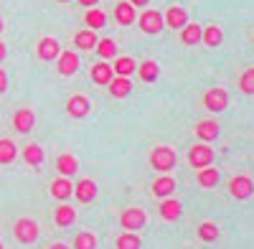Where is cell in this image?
<instances>
[{
	"label": "cell",
	"instance_id": "obj_39",
	"mask_svg": "<svg viewBox=\"0 0 254 249\" xmlns=\"http://www.w3.org/2000/svg\"><path fill=\"white\" fill-rule=\"evenodd\" d=\"M76 3H79V5H84V8H94V5L99 3V0H76Z\"/></svg>",
	"mask_w": 254,
	"mask_h": 249
},
{
	"label": "cell",
	"instance_id": "obj_40",
	"mask_svg": "<svg viewBox=\"0 0 254 249\" xmlns=\"http://www.w3.org/2000/svg\"><path fill=\"white\" fill-rule=\"evenodd\" d=\"M5 54H8V49H5V44H3V41H0V61L5 59Z\"/></svg>",
	"mask_w": 254,
	"mask_h": 249
},
{
	"label": "cell",
	"instance_id": "obj_35",
	"mask_svg": "<svg viewBox=\"0 0 254 249\" xmlns=\"http://www.w3.org/2000/svg\"><path fill=\"white\" fill-rule=\"evenodd\" d=\"M239 89H242L244 94H254V66H249V69L242 71V76H239Z\"/></svg>",
	"mask_w": 254,
	"mask_h": 249
},
{
	"label": "cell",
	"instance_id": "obj_26",
	"mask_svg": "<svg viewBox=\"0 0 254 249\" xmlns=\"http://www.w3.org/2000/svg\"><path fill=\"white\" fill-rule=\"evenodd\" d=\"M201 41H203V46L216 49V46L224 44V31H221L219 26H206L203 33H201Z\"/></svg>",
	"mask_w": 254,
	"mask_h": 249
},
{
	"label": "cell",
	"instance_id": "obj_14",
	"mask_svg": "<svg viewBox=\"0 0 254 249\" xmlns=\"http://www.w3.org/2000/svg\"><path fill=\"white\" fill-rule=\"evenodd\" d=\"M158 214H160L163 221H176V219H181V214H183V206H181V201H176V198H163Z\"/></svg>",
	"mask_w": 254,
	"mask_h": 249
},
{
	"label": "cell",
	"instance_id": "obj_5",
	"mask_svg": "<svg viewBox=\"0 0 254 249\" xmlns=\"http://www.w3.org/2000/svg\"><path fill=\"white\" fill-rule=\"evenodd\" d=\"M229 191L237 201H249L254 196V181L249 176H234L229 181Z\"/></svg>",
	"mask_w": 254,
	"mask_h": 249
},
{
	"label": "cell",
	"instance_id": "obj_16",
	"mask_svg": "<svg viewBox=\"0 0 254 249\" xmlns=\"http://www.w3.org/2000/svg\"><path fill=\"white\" fill-rule=\"evenodd\" d=\"M107 87H110V94L115 99H125V97L132 94V81L127 79V76H112V81H110Z\"/></svg>",
	"mask_w": 254,
	"mask_h": 249
},
{
	"label": "cell",
	"instance_id": "obj_11",
	"mask_svg": "<svg viewBox=\"0 0 254 249\" xmlns=\"http://www.w3.org/2000/svg\"><path fill=\"white\" fill-rule=\"evenodd\" d=\"M165 26L168 28H173V31H181L186 23H188V13H186V8L183 5H171L165 10Z\"/></svg>",
	"mask_w": 254,
	"mask_h": 249
},
{
	"label": "cell",
	"instance_id": "obj_37",
	"mask_svg": "<svg viewBox=\"0 0 254 249\" xmlns=\"http://www.w3.org/2000/svg\"><path fill=\"white\" fill-rule=\"evenodd\" d=\"M8 89V74H5V69L0 66V94H3Z\"/></svg>",
	"mask_w": 254,
	"mask_h": 249
},
{
	"label": "cell",
	"instance_id": "obj_23",
	"mask_svg": "<svg viewBox=\"0 0 254 249\" xmlns=\"http://www.w3.org/2000/svg\"><path fill=\"white\" fill-rule=\"evenodd\" d=\"M51 196H54L56 201H66L69 196H74L71 181H69V178H56V181L51 183Z\"/></svg>",
	"mask_w": 254,
	"mask_h": 249
},
{
	"label": "cell",
	"instance_id": "obj_41",
	"mask_svg": "<svg viewBox=\"0 0 254 249\" xmlns=\"http://www.w3.org/2000/svg\"><path fill=\"white\" fill-rule=\"evenodd\" d=\"M49 249H69V247H66V244H51Z\"/></svg>",
	"mask_w": 254,
	"mask_h": 249
},
{
	"label": "cell",
	"instance_id": "obj_19",
	"mask_svg": "<svg viewBox=\"0 0 254 249\" xmlns=\"http://www.w3.org/2000/svg\"><path fill=\"white\" fill-rule=\"evenodd\" d=\"M196 135H198V140L201 142H214L216 137H219V122H214V120H203V122H198L196 124Z\"/></svg>",
	"mask_w": 254,
	"mask_h": 249
},
{
	"label": "cell",
	"instance_id": "obj_4",
	"mask_svg": "<svg viewBox=\"0 0 254 249\" xmlns=\"http://www.w3.org/2000/svg\"><path fill=\"white\" fill-rule=\"evenodd\" d=\"M137 23H140L142 33L155 36V33L163 31V13H160V10H153V8H145V10L137 15Z\"/></svg>",
	"mask_w": 254,
	"mask_h": 249
},
{
	"label": "cell",
	"instance_id": "obj_12",
	"mask_svg": "<svg viewBox=\"0 0 254 249\" xmlns=\"http://www.w3.org/2000/svg\"><path fill=\"white\" fill-rule=\"evenodd\" d=\"M74 196L81 201V203H92L97 198V183L92 178H81L76 186H74Z\"/></svg>",
	"mask_w": 254,
	"mask_h": 249
},
{
	"label": "cell",
	"instance_id": "obj_2",
	"mask_svg": "<svg viewBox=\"0 0 254 249\" xmlns=\"http://www.w3.org/2000/svg\"><path fill=\"white\" fill-rule=\"evenodd\" d=\"M145 224H147V214L145 209H137V206H130V209H125L122 216H120V226L125 232H140L145 229Z\"/></svg>",
	"mask_w": 254,
	"mask_h": 249
},
{
	"label": "cell",
	"instance_id": "obj_34",
	"mask_svg": "<svg viewBox=\"0 0 254 249\" xmlns=\"http://www.w3.org/2000/svg\"><path fill=\"white\" fill-rule=\"evenodd\" d=\"M18 155V148L13 145V140H0V165L13 163Z\"/></svg>",
	"mask_w": 254,
	"mask_h": 249
},
{
	"label": "cell",
	"instance_id": "obj_32",
	"mask_svg": "<svg viewBox=\"0 0 254 249\" xmlns=\"http://www.w3.org/2000/svg\"><path fill=\"white\" fill-rule=\"evenodd\" d=\"M84 23L89 26V31H97V28H102L104 23H107V15H104V10H99V8H89L87 15H84Z\"/></svg>",
	"mask_w": 254,
	"mask_h": 249
},
{
	"label": "cell",
	"instance_id": "obj_31",
	"mask_svg": "<svg viewBox=\"0 0 254 249\" xmlns=\"http://www.w3.org/2000/svg\"><path fill=\"white\" fill-rule=\"evenodd\" d=\"M97 54H99V59L102 61H107V59H117V44L112 38H102V41H97Z\"/></svg>",
	"mask_w": 254,
	"mask_h": 249
},
{
	"label": "cell",
	"instance_id": "obj_9",
	"mask_svg": "<svg viewBox=\"0 0 254 249\" xmlns=\"http://www.w3.org/2000/svg\"><path fill=\"white\" fill-rule=\"evenodd\" d=\"M38 59L41 61H56L59 59V54H61V44L54 38V36H44L38 41Z\"/></svg>",
	"mask_w": 254,
	"mask_h": 249
},
{
	"label": "cell",
	"instance_id": "obj_36",
	"mask_svg": "<svg viewBox=\"0 0 254 249\" xmlns=\"http://www.w3.org/2000/svg\"><path fill=\"white\" fill-rule=\"evenodd\" d=\"M74 249H97V237L89 232H81L74 239Z\"/></svg>",
	"mask_w": 254,
	"mask_h": 249
},
{
	"label": "cell",
	"instance_id": "obj_28",
	"mask_svg": "<svg viewBox=\"0 0 254 249\" xmlns=\"http://www.w3.org/2000/svg\"><path fill=\"white\" fill-rule=\"evenodd\" d=\"M137 74H140V79H142V81H155V79H158V74H160L158 61H155V59H145L142 64L137 66Z\"/></svg>",
	"mask_w": 254,
	"mask_h": 249
},
{
	"label": "cell",
	"instance_id": "obj_24",
	"mask_svg": "<svg viewBox=\"0 0 254 249\" xmlns=\"http://www.w3.org/2000/svg\"><path fill=\"white\" fill-rule=\"evenodd\" d=\"M112 71H115V76H127L130 79V74L137 71V64H135L132 56H117L115 64H112Z\"/></svg>",
	"mask_w": 254,
	"mask_h": 249
},
{
	"label": "cell",
	"instance_id": "obj_42",
	"mask_svg": "<svg viewBox=\"0 0 254 249\" xmlns=\"http://www.w3.org/2000/svg\"><path fill=\"white\" fill-rule=\"evenodd\" d=\"M0 31H3V18H0Z\"/></svg>",
	"mask_w": 254,
	"mask_h": 249
},
{
	"label": "cell",
	"instance_id": "obj_27",
	"mask_svg": "<svg viewBox=\"0 0 254 249\" xmlns=\"http://www.w3.org/2000/svg\"><path fill=\"white\" fill-rule=\"evenodd\" d=\"M196 181H198V186H203V188H214V186L221 181V173H219V168H201L198 171V176H196Z\"/></svg>",
	"mask_w": 254,
	"mask_h": 249
},
{
	"label": "cell",
	"instance_id": "obj_13",
	"mask_svg": "<svg viewBox=\"0 0 254 249\" xmlns=\"http://www.w3.org/2000/svg\"><path fill=\"white\" fill-rule=\"evenodd\" d=\"M33 124H36V115H33V110H18L15 115H13V127L20 132V135H26V132H31L33 130Z\"/></svg>",
	"mask_w": 254,
	"mask_h": 249
},
{
	"label": "cell",
	"instance_id": "obj_15",
	"mask_svg": "<svg viewBox=\"0 0 254 249\" xmlns=\"http://www.w3.org/2000/svg\"><path fill=\"white\" fill-rule=\"evenodd\" d=\"M112 76H115V71H112V66L107 64V61H97V64L92 66V81L94 84H99V87H107L110 81H112Z\"/></svg>",
	"mask_w": 254,
	"mask_h": 249
},
{
	"label": "cell",
	"instance_id": "obj_7",
	"mask_svg": "<svg viewBox=\"0 0 254 249\" xmlns=\"http://www.w3.org/2000/svg\"><path fill=\"white\" fill-rule=\"evenodd\" d=\"M188 163L193 165V168H208L211 163H214V148H208L206 142H198V145H193L190 148V153H188Z\"/></svg>",
	"mask_w": 254,
	"mask_h": 249
},
{
	"label": "cell",
	"instance_id": "obj_10",
	"mask_svg": "<svg viewBox=\"0 0 254 249\" xmlns=\"http://www.w3.org/2000/svg\"><path fill=\"white\" fill-rule=\"evenodd\" d=\"M56 69L61 76H74L76 69H79V56L76 51H61L59 59H56Z\"/></svg>",
	"mask_w": 254,
	"mask_h": 249
},
{
	"label": "cell",
	"instance_id": "obj_22",
	"mask_svg": "<svg viewBox=\"0 0 254 249\" xmlns=\"http://www.w3.org/2000/svg\"><path fill=\"white\" fill-rule=\"evenodd\" d=\"M97 33L94 31H89V28H84V31H76L74 33V46L76 49H81V51H92L94 46H97Z\"/></svg>",
	"mask_w": 254,
	"mask_h": 249
},
{
	"label": "cell",
	"instance_id": "obj_1",
	"mask_svg": "<svg viewBox=\"0 0 254 249\" xmlns=\"http://www.w3.org/2000/svg\"><path fill=\"white\" fill-rule=\"evenodd\" d=\"M176 150L168 148V145H158V148H153L150 153V165L158 171V173H171L176 168Z\"/></svg>",
	"mask_w": 254,
	"mask_h": 249
},
{
	"label": "cell",
	"instance_id": "obj_6",
	"mask_svg": "<svg viewBox=\"0 0 254 249\" xmlns=\"http://www.w3.org/2000/svg\"><path fill=\"white\" fill-rule=\"evenodd\" d=\"M203 107L211 110V112H224L229 107V92L221 89V87H211L203 94Z\"/></svg>",
	"mask_w": 254,
	"mask_h": 249
},
{
	"label": "cell",
	"instance_id": "obj_29",
	"mask_svg": "<svg viewBox=\"0 0 254 249\" xmlns=\"http://www.w3.org/2000/svg\"><path fill=\"white\" fill-rule=\"evenodd\" d=\"M76 168H79V163H76L74 155H59V158H56V171H59L64 178H66V176H74Z\"/></svg>",
	"mask_w": 254,
	"mask_h": 249
},
{
	"label": "cell",
	"instance_id": "obj_21",
	"mask_svg": "<svg viewBox=\"0 0 254 249\" xmlns=\"http://www.w3.org/2000/svg\"><path fill=\"white\" fill-rule=\"evenodd\" d=\"M23 160L31 165V168H38V165H44L46 153H44V148H41V145L31 142V145H26V148H23Z\"/></svg>",
	"mask_w": 254,
	"mask_h": 249
},
{
	"label": "cell",
	"instance_id": "obj_43",
	"mask_svg": "<svg viewBox=\"0 0 254 249\" xmlns=\"http://www.w3.org/2000/svg\"><path fill=\"white\" fill-rule=\"evenodd\" d=\"M59 3H69V0H59Z\"/></svg>",
	"mask_w": 254,
	"mask_h": 249
},
{
	"label": "cell",
	"instance_id": "obj_18",
	"mask_svg": "<svg viewBox=\"0 0 254 249\" xmlns=\"http://www.w3.org/2000/svg\"><path fill=\"white\" fill-rule=\"evenodd\" d=\"M201 33H203V28L198 26V23H188L181 28V44L183 46H198L201 44Z\"/></svg>",
	"mask_w": 254,
	"mask_h": 249
},
{
	"label": "cell",
	"instance_id": "obj_38",
	"mask_svg": "<svg viewBox=\"0 0 254 249\" xmlns=\"http://www.w3.org/2000/svg\"><path fill=\"white\" fill-rule=\"evenodd\" d=\"M132 8H145V5H150V0H127Z\"/></svg>",
	"mask_w": 254,
	"mask_h": 249
},
{
	"label": "cell",
	"instance_id": "obj_3",
	"mask_svg": "<svg viewBox=\"0 0 254 249\" xmlns=\"http://www.w3.org/2000/svg\"><path fill=\"white\" fill-rule=\"evenodd\" d=\"M13 234H15V239L20 244H33L38 239L41 229H38V224L33 219H18L15 226H13Z\"/></svg>",
	"mask_w": 254,
	"mask_h": 249
},
{
	"label": "cell",
	"instance_id": "obj_17",
	"mask_svg": "<svg viewBox=\"0 0 254 249\" xmlns=\"http://www.w3.org/2000/svg\"><path fill=\"white\" fill-rule=\"evenodd\" d=\"M115 20L120 26H130V23L137 20V13H135V8L127 3V0H120V3L115 5Z\"/></svg>",
	"mask_w": 254,
	"mask_h": 249
},
{
	"label": "cell",
	"instance_id": "obj_44",
	"mask_svg": "<svg viewBox=\"0 0 254 249\" xmlns=\"http://www.w3.org/2000/svg\"><path fill=\"white\" fill-rule=\"evenodd\" d=\"M0 249H3V242H0Z\"/></svg>",
	"mask_w": 254,
	"mask_h": 249
},
{
	"label": "cell",
	"instance_id": "obj_20",
	"mask_svg": "<svg viewBox=\"0 0 254 249\" xmlns=\"http://www.w3.org/2000/svg\"><path fill=\"white\" fill-rule=\"evenodd\" d=\"M173 191H176V181H173L171 176H160V178L153 183V196H158L160 201H163V198H171Z\"/></svg>",
	"mask_w": 254,
	"mask_h": 249
},
{
	"label": "cell",
	"instance_id": "obj_33",
	"mask_svg": "<svg viewBox=\"0 0 254 249\" xmlns=\"http://www.w3.org/2000/svg\"><path fill=\"white\" fill-rule=\"evenodd\" d=\"M221 237V229L216 224H211V221H203L201 226H198V239L201 242H216Z\"/></svg>",
	"mask_w": 254,
	"mask_h": 249
},
{
	"label": "cell",
	"instance_id": "obj_25",
	"mask_svg": "<svg viewBox=\"0 0 254 249\" xmlns=\"http://www.w3.org/2000/svg\"><path fill=\"white\" fill-rule=\"evenodd\" d=\"M54 221H56V226H71L74 221H76V211L71 209L69 203H59V209L54 211Z\"/></svg>",
	"mask_w": 254,
	"mask_h": 249
},
{
	"label": "cell",
	"instance_id": "obj_8",
	"mask_svg": "<svg viewBox=\"0 0 254 249\" xmlns=\"http://www.w3.org/2000/svg\"><path fill=\"white\" fill-rule=\"evenodd\" d=\"M66 112H69L74 120H84V117H89V112H92V102L84 97V94H74V97H69V102H66Z\"/></svg>",
	"mask_w": 254,
	"mask_h": 249
},
{
	"label": "cell",
	"instance_id": "obj_30",
	"mask_svg": "<svg viewBox=\"0 0 254 249\" xmlns=\"http://www.w3.org/2000/svg\"><path fill=\"white\" fill-rule=\"evenodd\" d=\"M115 247H117V249H140V247H142V239H140L135 232H122V234L117 237Z\"/></svg>",
	"mask_w": 254,
	"mask_h": 249
}]
</instances>
